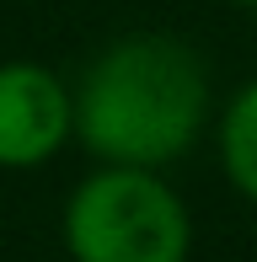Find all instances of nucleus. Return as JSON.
<instances>
[{
  "mask_svg": "<svg viewBox=\"0 0 257 262\" xmlns=\"http://www.w3.org/2000/svg\"><path fill=\"white\" fill-rule=\"evenodd\" d=\"M209 118V70L182 38L128 32L86 64L75 134L113 166H166L188 156Z\"/></svg>",
  "mask_w": 257,
  "mask_h": 262,
  "instance_id": "nucleus-1",
  "label": "nucleus"
},
{
  "mask_svg": "<svg viewBox=\"0 0 257 262\" xmlns=\"http://www.w3.org/2000/svg\"><path fill=\"white\" fill-rule=\"evenodd\" d=\"M193 225L156 166H102L65 204V252L75 262H188Z\"/></svg>",
  "mask_w": 257,
  "mask_h": 262,
  "instance_id": "nucleus-2",
  "label": "nucleus"
},
{
  "mask_svg": "<svg viewBox=\"0 0 257 262\" xmlns=\"http://www.w3.org/2000/svg\"><path fill=\"white\" fill-rule=\"evenodd\" d=\"M70 128H75V97L54 70L32 59L0 64V166H43L59 156Z\"/></svg>",
  "mask_w": 257,
  "mask_h": 262,
  "instance_id": "nucleus-3",
  "label": "nucleus"
},
{
  "mask_svg": "<svg viewBox=\"0 0 257 262\" xmlns=\"http://www.w3.org/2000/svg\"><path fill=\"white\" fill-rule=\"evenodd\" d=\"M220 166H225L230 187L257 204V80L241 86L220 118Z\"/></svg>",
  "mask_w": 257,
  "mask_h": 262,
  "instance_id": "nucleus-4",
  "label": "nucleus"
},
{
  "mask_svg": "<svg viewBox=\"0 0 257 262\" xmlns=\"http://www.w3.org/2000/svg\"><path fill=\"white\" fill-rule=\"evenodd\" d=\"M236 6H247V11H257V0H236Z\"/></svg>",
  "mask_w": 257,
  "mask_h": 262,
  "instance_id": "nucleus-5",
  "label": "nucleus"
}]
</instances>
